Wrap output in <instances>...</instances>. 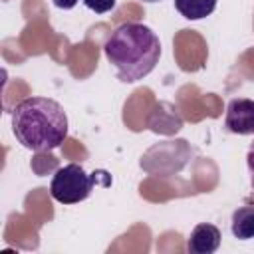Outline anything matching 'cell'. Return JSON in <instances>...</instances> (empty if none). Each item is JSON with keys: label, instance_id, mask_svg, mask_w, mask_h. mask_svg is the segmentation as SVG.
Masks as SVG:
<instances>
[{"label": "cell", "instance_id": "cell-6", "mask_svg": "<svg viewBox=\"0 0 254 254\" xmlns=\"http://www.w3.org/2000/svg\"><path fill=\"white\" fill-rule=\"evenodd\" d=\"M230 230H232V236L238 240L254 238V204L240 206L232 212Z\"/></svg>", "mask_w": 254, "mask_h": 254}, {"label": "cell", "instance_id": "cell-8", "mask_svg": "<svg viewBox=\"0 0 254 254\" xmlns=\"http://www.w3.org/2000/svg\"><path fill=\"white\" fill-rule=\"evenodd\" d=\"M81 2L95 14H105L115 6V0H81Z\"/></svg>", "mask_w": 254, "mask_h": 254}, {"label": "cell", "instance_id": "cell-4", "mask_svg": "<svg viewBox=\"0 0 254 254\" xmlns=\"http://www.w3.org/2000/svg\"><path fill=\"white\" fill-rule=\"evenodd\" d=\"M224 125L236 135H254V99L236 97L228 101Z\"/></svg>", "mask_w": 254, "mask_h": 254}, {"label": "cell", "instance_id": "cell-9", "mask_svg": "<svg viewBox=\"0 0 254 254\" xmlns=\"http://www.w3.org/2000/svg\"><path fill=\"white\" fill-rule=\"evenodd\" d=\"M246 163H248V171H250V185L254 189V141L250 143L248 155H246Z\"/></svg>", "mask_w": 254, "mask_h": 254}, {"label": "cell", "instance_id": "cell-3", "mask_svg": "<svg viewBox=\"0 0 254 254\" xmlns=\"http://www.w3.org/2000/svg\"><path fill=\"white\" fill-rule=\"evenodd\" d=\"M93 183H95V177L87 175L81 165L69 163L60 167L54 173L50 183V194L54 200L62 204H75L89 196Z\"/></svg>", "mask_w": 254, "mask_h": 254}, {"label": "cell", "instance_id": "cell-1", "mask_svg": "<svg viewBox=\"0 0 254 254\" xmlns=\"http://www.w3.org/2000/svg\"><path fill=\"white\" fill-rule=\"evenodd\" d=\"M103 52L115 67L117 77L125 83H133L155 69L161 58V42L149 26L125 22L107 36Z\"/></svg>", "mask_w": 254, "mask_h": 254}, {"label": "cell", "instance_id": "cell-2", "mask_svg": "<svg viewBox=\"0 0 254 254\" xmlns=\"http://www.w3.org/2000/svg\"><path fill=\"white\" fill-rule=\"evenodd\" d=\"M12 131L30 151H54L67 137V115L56 99L26 97L12 109Z\"/></svg>", "mask_w": 254, "mask_h": 254}, {"label": "cell", "instance_id": "cell-10", "mask_svg": "<svg viewBox=\"0 0 254 254\" xmlns=\"http://www.w3.org/2000/svg\"><path fill=\"white\" fill-rule=\"evenodd\" d=\"M52 2H54V6H58L62 10H71L79 0H52Z\"/></svg>", "mask_w": 254, "mask_h": 254}, {"label": "cell", "instance_id": "cell-5", "mask_svg": "<svg viewBox=\"0 0 254 254\" xmlns=\"http://www.w3.org/2000/svg\"><path fill=\"white\" fill-rule=\"evenodd\" d=\"M220 246V230L214 224H196L187 240V250L190 254H212Z\"/></svg>", "mask_w": 254, "mask_h": 254}, {"label": "cell", "instance_id": "cell-7", "mask_svg": "<svg viewBox=\"0 0 254 254\" xmlns=\"http://www.w3.org/2000/svg\"><path fill=\"white\" fill-rule=\"evenodd\" d=\"M218 0H175V8L187 20H202L210 16Z\"/></svg>", "mask_w": 254, "mask_h": 254}, {"label": "cell", "instance_id": "cell-11", "mask_svg": "<svg viewBox=\"0 0 254 254\" xmlns=\"http://www.w3.org/2000/svg\"><path fill=\"white\" fill-rule=\"evenodd\" d=\"M145 2H159V0H145Z\"/></svg>", "mask_w": 254, "mask_h": 254}]
</instances>
